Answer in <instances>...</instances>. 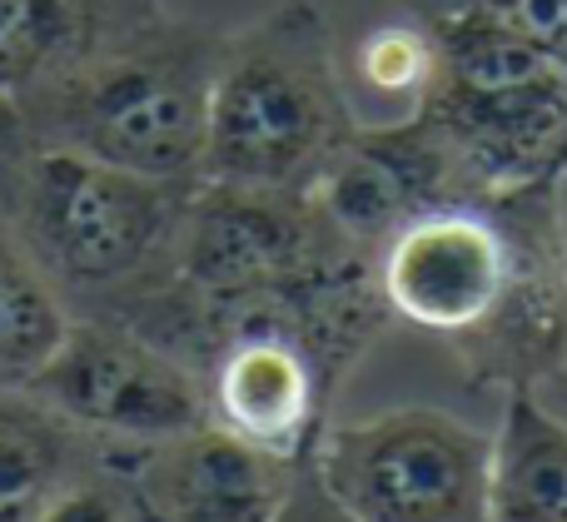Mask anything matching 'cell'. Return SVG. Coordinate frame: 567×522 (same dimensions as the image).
I'll return each mask as SVG.
<instances>
[{
    "label": "cell",
    "mask_w": 567,
    "mask_h": 522,
    "mask_svg": "<svg viewBox=\"0 0 567 522\" xmlns=\"http://www.w3.org/2000/svg\"><path fill=\"white\" fill-rule=\"evenodd\" d=\"M563 189L443 199L373 254L389 319L443 338L473 394L543 388L567 368Z\"/></svg>",
    "instance_id": "obj_1"
},
{
    "label": "cell",
    "mask_w": 567,
    "mask_h": 522,
    "mask_svg": "<svg viewBox=\"0 0 567 522\" xmlns=\"http://www.w3.org/2000/svg\"><path fill=\"white\" fill-rule=\"evenodd\" d=\"M199 179H145L35 135L0 100V225L75 319L125 324L175 279Z\"/></svg>",
    "instance_id": "obj_2"
},
{
    "label": "cell",
    "mask_w": 567,
    "mask_h": 522,
    "mask_svg": "<svg viewBox=\"0 0 567 522\" xmlns=\"http://www.w3.org/2000/svg\"><path fill=\"white\" fill-rule=\"evenodd\" d=\"M359 125L333 20L313 0H279L225 35L199 179L313 195Z\"/></svg>",
    "instance_id": "obj_3"
},
{
    "label": "cell",
    "mask_w": 567,
    "mask_h": 522,
    "mask_svg": "<svg viewBox=\"0 0 567 522\" xmlns=\"http://www.w3.org/2000/svg\"><path fill=\"white\" fill-rule=\"evenodd\" d=\"M229 30L159 15L105 55L16 95L35 135L145 179H199L209 95Z\"/></svg>",
    "instance_id": "obj_4"
},
{
    "label": "cell",
    "mask_w": 567,
    "mask_h": 522,
    "mask_svg": "<svg viewBox=\"0 0 567 522\" xmlns=\"http://www.w3.org/2000/svg\"><path fill=\"white\" fill-rule=\"evenodd\" d=\"M439 75L419 115L468 195L567 185V70L483 15L429 20Z\"/></svg>",
    "instance_id": "obj_5"
},
{
    "label": "cell",
    "mask_w": 567,
    "mask_h": 522,
    "mask_svg": "<svg viewBox=\"0 0 567 522\" xmlns=\"http://www.w3.org/2000/svg\"><path fill=\"white\" fill-rule=\"evenodd\" d=\"M303 468L349 522H488L493 434L443 408L329 418Z\"/></svg>",
    "instance_id": "obj_6"
},
{
    "label": "cell",
    "mask_w": 567,
    "mask_h": 522,
    "mask_svg": "<svg viewBox=\"0 0 567 522\" xmlns=\"http://www.w3.org/2000/svg\"><path fill=\"white\" fill-rule=\"evenodd\" d=\"M369 259L353 249L313 195L245 189L199 179L179 239L175 289L205 309L309 284L343 264Z\"/></svg>",
    "instance_id": "obj_7"
},
{
    "label": "cell",
    "mask_w": 567,
    "mask_h": 522,
    "mask_svg": "<svg viewBox=\"0 0 567 522\" xmlns=\"http://www.w3.org/2000/svg\"><path fill=\"white\" fill-rule=\"evenodd\" d=\"M25 394L120 448L165 443L209 424L195 368L110 319H75Z\"/></svg>",
    "instance_id": "obj_8"
},
{
    "label": "cell",
    "mask_w": 567,
    "mask_h": 522,
    "mask_svg": "<svg viewBox=\"0 0 567 522\" xmlns=\"http://www.w3.org/2000/svg\"><path fill=\"white\" fill-rule=\"evenodd\" d=\"M115 468L155 522H279L303 473V463L265 453L219 424L145 448L115 443Z\"/></svg>",
    "instance_id": "obj_9"
},
{
    "label": "cell",
    "mask_w": 567,
    "mask_h": 522,
    "mask_svg": "<svg viewBox=\"0 0 567 522\" xmlns=\"http://www.w3.org/2000/svg\"><path fill=\"white\" fill-rule=\"evenodd\" d=\"M458 195H468V189H463L443 139L433 135L419 109L403 119H383V125H359L339 165L313 189L329 225L369 259L413 215Z\"/></svg>",
    "instance_id": "obj_10"
},
{
    "label": "cell",
    "mask_w": 567,
    "mask_h": 522,
    "mask_svg": "<svg viewBox=\"0 0 567 522\" xmlns=\"http://www.w3.org/2000/svg\"><path fill=\"white\" fill-rule=\"evenodd\" d=\"M165 15V0H0V100L105 55Z\"/></svg>",
    "instance_id": "obj_11"
},
{
    "label": "cell",
    "mask_w": 567,
    "mask_h": 522,
    "mask_svg": "<svg viewBox=\"0 0 567 522\" xmlns=\"http://www.w3.org/2000/svg\"><path fill=\"white\" fill-rule=\"evenodd\" d=\"M110 453L115 443L75 428L25 388H0V522H40L65 488L105 468Z\"/></svg>",
    "instance_id": "obj_12"
},
{
    "label": "cell",
    "mask_w": 567,
    "mask_h": 522,
    "mask_svg": "<svg viewBox=\"0 0 567 522\" xmlns=\"http://www.w3.org/2000/svg\"><path fill=\"white\" fill-rule=\"evenodd\" d=\"M488 522H567V418L543 404L538 388L503 394Z\"/></svg>",
    "instance_id": "obj_13"
},
{
    "label": "cell",
    "mask_w": 567,
    "mask_h": 522,
    "mask_svg": "<svg viewBox=\"0 0 567 522\" xmlns=\"http://www.w3.org/2000/svg\"><path fill=\"white\" fill-rule=\"evenodd\" d=\"M70 324L75 314L60 289L0 225V388H30V378L65 344Z\"/></svg>",
    "instance_id": "obj_14"
},
{
    "label": "cell",
    "mask_w": 567,
    "mask_h": 522,
    "mask_svg": "<svg viewBox=\"0 0 567 522\" xmlns=\"http://www.w3.org/2000/svg\"><path fill=\"white\" fill-rule=\"evenodd\" d=\"M433 75H439V35H433L429 20L409 15L389 20V25H373L369 35H359V45L343 55V80H349V95H369L379 109V119H403L423 105Z\"/></svg>",
    "instance_id": "obj_15"
},
{
    "label": "cell",
    "mask_w": 567,
    "mask_h": 522,
    "mask_svg": "<svg viewBox=\"0 0 567 522\" xmlns=\"http://www.w3.org/2000/svg\"><path fill=\"white\" fill-rule=\"evenodd\" d=\"M399 6L419 20L483 15L567 70V0H399Z\"/></svg>",
    "instance_id": "obj_16"
},
{
    "label": "cell",
    "mask_w": 567,
    "mask_h": 522,
    "mask_svg": "<svg viewBox=\"0 0 567 522\" xmlns=\"http://www.w3.org/2000/svg\"><path fill=\"white\" fill-rule=\"evenodd\" d=\"M40 522H150L140 493L130 488V478L115 468V453H110L105 468H95L90 478H80L75 488L55 498V503L40 513Z\"/></svg>",
    "instance_id": "obj_17"
},
{
    "label": "cell",
    "mask_w": 567,
    "mask_h": 522,
    "mask_svg": "<svg viewBox=\"0 0 567 522\" xmlns=\"http://www.w3.org/2000/svg\"><path fill=\"white\" fill-rule=\"evenodd\" d=\"M279 522H349V518H343L339 508L323 498V488L313 483V473L303 468V473H299V488H293V498H289V508H284Z\"/></svg>",
    "instance_id": "obj_18"
},
{
    "label": "cell",
    "mask_w": 567,
    "mask_h": 522,
    "mask_svg": "<svg viewBox=\"0 0 567 522\" xmlns=\"http://www.w3.org/2000/svg\"><path fill=\"white\" fill-rule=\"evenodd\" d=\"M145 518H150V513H145ZM150 522H155V518H150Z\"/></svg>",
    "instance_id": "obj_19"
}]
</instances>
